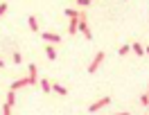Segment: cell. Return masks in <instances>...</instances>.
Returning a JSON list of instances; mask_svg holds the SVG:
<instances>
[{
  "label": "cell",
  "mask_w": 149,
  "mask_h": 115,
  "mask_svg": "<svg viewBox=\"0 0 149 115\" xmlns=\"http://www.w3.org/2000/svg\"><path fill=\"white\" fill-rule=\"evenodd\" d=\"M77 29H79V32L88 38V41L93 38V32H91V27H88V18H86L84 11H79V16H77Z\"/></svg>",
  "instance_id": "6da1fadb"
},
{
  "label": "cell",
  "mask_w": 149,
  "mask_h": 115,
  "mask_svg": "<svg viewBox=\"0 0 149 115\" xmlns=\"http://www.w3.org/2000/svg\"><path fill=\"white\" fill-rule=\"evenodd\" d=\"M104 59H106V54H104V52H97L95 59L91 61V66H88V72H97V68L104 63Z\"/></svg>",
  "instance_id": "7a4b0ae2"
},
{
  "label": "cell",
  "mask_w": 149,
  "mask_h": 115,
  "mask_svg": "<svg viewBox=\"0 0 149 115\" xmlns=\"http://www.w3.org/2000/svg\"><path fill=\"white\" fill-rule=\"evenodd\" d=\"M109 104H111V97H102V99H97L95 104L88 106V111H91V113H97V111H102L104 106H109Z\"/></svg>",
  "instance_id": "3957f363"
},
{
  "label": "cell",
  "mask_w": 149,
  "mask_h": 115,
  "mask_svg": "<svg viewBox=\"0 0 149 115\" xmlns=\"http://www.w3.org/2000/svg\"><path fill=\"white\" fill-rule=\"evenodd\" d=\"M41 36H43V41H52V43H59V41H61V36H59L56 32H43Z\"/></svg>",
  "instance_id": "277c9868"
},
{
  "label": "cell",
  "mask_w": 149,
  "mask_h": 115,
  "mask_svg": "<svg viewBox=\"0 0 149 115\" xmlns=\"http://www.w3.org/2000/svg\"><path fill=\"white\" fill-rule=\"evenodd\" d=\"M131 50H133V52H136V54H138V57H145V54H147V50L142 48V45H140V43H131Z\"/></svg>",
  "instance_id": "5b68a950"
},
{
  "label": "cell",
  "mask_w": 149,
  "mask_h": 115,
  "mask_svg": "<svg viewBox=\"0 0 149 115\" xmlns=\"http://www.w3.org/2000/svg\"><path fill=\"white\" fill-rule=\"evenodd\" d=\"M27 25H29L32 32H38V20H36V16H29V18H27Z\"/></svg>",
  "instance_id": "8992f818"
},
{
  "label": "cell",
  "mask_w": 149,
  "mask_h": 115,
  "mask_svg": "<svg viewBox=\"0 0 149 115\" xmlns=\"http://www.w3.org/2000/svg\"><path fill=\"white\" fill-rule=\"evenodd\" d=\"M38 84H41V88H43V93H52V84H50L47 79H41Z\"/></svg>",
  "instance_id": "52a82bcc"
},
{
  "label": "cell",
  "mask_w": 149,
  "mask_h": 115,
  "mask_svg": "<svg viewBox=\"0 0 149 115\" xmlns=\"http://www.w3.org/2000/svg\"><path fill=\"white\" fill-rule=\"evenodd\" d=\"M45 54H47V59H50V61H54V59H56V50L52 48V45H47V48H45Z\"/></svg>",
  "instance_id": "ba28073f"
},
{
  "label": "cell",
  "mask_w": 149,
  "mask_h": 115,
  "mask_svg": "<svg viewBox=\"0 0 149 115\" xmlns=\"http://www.w3.org/2000/svg\"><path fill=\"white\" fill-rule=\"evenodd\" d=\"M14 104H16V93L9 90V93H7V106H14Z\"/></svg>",
  "instance_id": "9c48e42d"
},
{
  "label": "cell",
  "mask_w": 149,
  "mask_h": 115,
  "mask_svg": "<svg viewBox=\"0 0 149 115\" xmlns=\"http://www.w3.org/2000/svg\"><path fill=\"white\" fill-rule=\"evenodd\" d=\"M52 90H54V93H59V95H68V90H65L63 86H59V84H52Z\"/></svg>",
  "instance_id": "30bf717a"
},
{
  "label": "cell",
  "mask_w": 149,
  "mask_h": 115,
  "mask_svg": "<svg viewBox=\"0 0 149 115\" xmlns=\"http://www.w3.org/2000/svg\"><path fill=\"white\" fill-rule=\"evenodd\" d=\"M68 32H70V34H74V32H77V18H70V25H68Z\"/></svg>",
  "instance_id": "8fae6325"
},
{
  "label": "cell",
  "mask_w": 149,
  "mask_h": 115,
  "mask_svg": "<svg viewBox=\"0 0 149 115\" xmlns=\"http://www.w3.org/2000/svg\"><path fill=\"white\" fill-rule=\"evenodd\" d=\"M65 16H68V18H77V16H79V11H77V9H70V7H68V9H65Z\"/></svg>",
  "instance_id": "7c38bea8"
},
{
  "label": "cell",
  "mask_w": 149,
  "mask_h": 115,
  "mask_svg": "<svg viewBox=\"0 0 149 115\" xmlns=\"http://www.w3.org/2000/svg\"><path fill=\"white\" fill-rule=\"evenodd\" d=\"M129 50H131V45H122V48L118 50V54H120V57H124V54H129Z\"/></svg>",
  "instance_id": "4fadbf2b"
},
{
  "label": "cell",
  "mask_w": 149,
  "mask_h": 115,
  "mask_svg": "<svg viewBox=\"0 0 149 115\" xmlns=\"http://www.w3.org/2000/svg\"><path fill=\"white\" fill-rule=\"evenodd\" d=\"M140 104H142V106L149 104V93H142V95H140Z\"/></svg>",
  "instance_id": "5bb4252c"
},
{
  "label": "cell",
  "mask_w": 149,
  "mask_h": 115,
  "mask_svg": "<svg viewBox=\"0 0 149 115\" xmlns=\"http://www.w3.org/2000/svg\"><path fill=\"white\" fill-rule=\"evenodd\" d=\"M20 61H23V57H20V52H14V63H16V66H18Z\"/></svg>",
  "instance_id": "9a60e30c"
},
{
  "label": "cell",
  "mask_w": 149,
  "mask_h": 115,
  "mask_svg": "<svg viewBox=\"0 0 149 115\" xmlns=\"http://www.w3.org/2000/svg\"><path fill=\"white\" fill-rule=\"evenodd\" d=\"M2 115H11V106H7V104L2 106Z\"/></svg>",
  "instance_id": "2e32d148"
},
{
  "label": "cell",
  "mask_w": 149,
  "mask_h": 115,
  "mask_svg": "<svg viewBox=\"0 0 149 115\" xmlns=\"http://www.w3.org/2000/svg\"><path fill=\"white\" fill-rule=\"evenodd\" d=\"M77 5H79V7H88V5H91V0H77Z\"/></svg>",
  "instance_id": "e0dca14e"
},
{
  "label": "cell",
  "mask_w": 149,
  "mask_h": 115,
  "mask_svg": "<svg viewBox=\"0 0 149 115\" xmlns=\"http://www.w3.org/2000/svg\"><path fill=\"white\" fill-rule=\"evenodd\" d=\"M5 11H7V5H0V16H5Z\"/></svg>",
  "instance_id": "ac0fdd59"
},
{
  "label": "cell",
  "mask_w": 149,
  "mask_h": 115,
  "mask_svg": "<svg viewBox=\"0 0 149 115\" xmlns=\"http://www.w3.org/2000/svg\"><path fill=\"white\" fill-rule=\"evenodd\" d=\"M115 115H131V113H115Z\"/></svg>",
  "instance_id": "d6986e66"
},
{
  "label": "cell",
  "mask_w": 149,
  "mask_h": 115,
  "mask_svg": "<svg viewBox=\"0 0 149 115\" xmlns=\"http://www.w3.org/2000/svg\"><path fill=\"white\" fill-rule=\"evenodd\" d=\"M2 66H5V61H0V68H2Z\"/></svg>",
  "instance_id": "ffe728a7"
}]
</instances>
